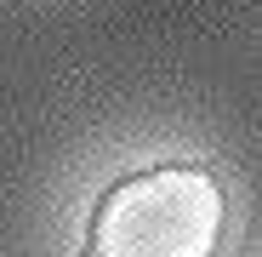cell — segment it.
Here are the masks:
<instances>
[{"mask_svg":"<svg viewBox=\"0 0 262 257\" xmlns=\"http://www.w3.org/2000/svg\"><path fill=\"white\" fill-rule=\"evenodd\" d=\"M228 189L205 166H154L120 177L85 229L80 257H216Z\"/></svg>","mask_w":262,"mask_h":257,"instance_id":"1","label":"cell"}]
</instances>
